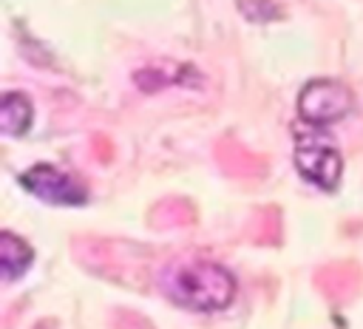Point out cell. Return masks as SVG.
Here are the masks:
<instances>
[{"label":"cell","instance_id":"6da1fadb","mask_svg":"<svg viewBox=\"0 0 363 329\" xmlns=\"http://www.w3.org/2000/svg\"><path fill=\"white\" fill-rule=\"evenodd\" d=\"M167 295L187 309L196 312H213L224 309L235 295V278L230 269L213 261H193L173 272L167 281Z\"/></svg>","mask_w":363,"mask_h":329},{"label":"cell","instance_id":"7a4b0ae2","mask_svg":"<svg viewBox=\"0 0 363 329\" xmlns=\"http://www.w3.org/2000/svg\"><path fill=\"white\" fill-rule=\"evenodd\" d=\"M295 164L301 176L323 190H335L343 173V159L326 136H312L303 125L295 128Z\"/></svg>","mask_w":363,"mask_h":329},{"label":"cell","instance_id":"3957f363","mask_svg":"<svg viewBox=\"0 0 363 329\" xmlns=\"http://www.w3.org/2000/svg\"><path fill=\"white\" fill-rule=\"evenodd\" d=\"M354 108L352 91L337 79H312L298 96V113L306 125H332Z\"/></svg>","mask_w":363,"mask_h":329},{"label":"cell","instance_id":"277c9868","mask_svg":"<svg viewBox=\"0 0 363 329\" xmlns=\"http://www.w3.org/2000/svg\"><path fill=\"white\" fill-rule=\"evenodd\" d=\"M20 184L28 193H34L37 199L51 201V204H68V207H74V204H85V199H88L85 187L77 179H71L68 173L57 170L54 164H34V167H28L20 176Z\"/></svg>","mask_w":363,"mask_h":329},{"label":"cell","instance_id":"5b68a950","mask_svg":"<svg viewBox=\"0 0 363 329\" xmlns=\"http://www.w3.org/2000/svg\"><path fill=\"white\" fill-rule=\"evenodd\" d=\"M315 284H318V289H320L332 303H349V301L360 292L363 272H360V267L352 264V261H335V264H326V267L318 269Z\"/></svg>","mask_w":363,"mask_h":329},{"label":"cell","instance_id":"8992f818","mask_svg":"<svg viewBox=\"0 0 363 329\" xmlns=\"http://www.w3.org/2000/svg\"><path fill=\"white\" fill-rule=\"evenodd\" d=\"M216 159H218V164L224 167V173H230V176H235V179H258V176H264V170H267L264 156L252 153L250 147H244V145L235 142V139H221V142L216 145Z\"/></svg>","mask_w":363,"mask_h":329},{"label":"cell","instance_id":"52a82bcc","mask_svg":"<svg viewBox=\"0 0 363 329\" xmlns=\"http://www.w3.org/2000/svg\"><path fill=\"white\" fill-rule=\"evenodd\" d=\"M31 264V247L14 233H0V269L6 281L20 278Z\"/></svg>","mask_w":363,"mask_h":329},{"label":"cell","instance_id":"ba28073f","mask_svg":"<svg viewBox=\"0 0 363 329\" xmlns=\"http://www.w3.org/2000/svg\"><path fill=\"white\" fill-rule=\"evenodd\" d=\"M31 125V102L23 94H6L0 105V128L9 136L26 133Z\"/></svg>","mask_w":363,"mask_h":329},{"label":"cell","instance_id":"9c48e42d","mask_svg":"<svg viewBox=\"0 0 363 329\" xmlns=\"http://www.w3.org/2000/svg\"><path fill=\"white\" fill-rule=\"evenodd\" d=\"M247 235L252 244H278L281 241V213L278 207H258L247 224Z\"/></svg>","mask_w":363,"mask_h":329},{"label":"cell","instance_id":"30bf717a","mask_svg":"<svg viewBox=\"0 0 363 329\" xmlns=\"http://www.w3.org/2000/svg\"><path fill=\"white\" fill-rule=\"evenodd\" d=\"M193 204L187 199H162L153 210H150V224L153 227H184L193 221Z\"/></svg>","mask_w":363,"mask_h":329},{"label":"cell","instance_id":"8fae6325","mask_svg":"<svg viewBox=\"0 0 363 329\" xmlns=\"http://www.w3.org/2000/svg\"><path fill=\"white\" fill-rule=\"evenodd\" d=\"M238 9L247 20H255V23H267L272 17H281V9L275 0H238Z\"/></svg>","mask_w":363,"mask_h":329},{"label":"cell","instance_id":"7c38bea8","mask_svg":"<svg viewBox=\"0 0 363 329\" xmlns=\"http://www.w3.org/2000/svg\"><path fill=\"white\" fill-rule=\"evenodd\" d=\"M113 326H116V329H153V326L147 323V318H142V315H136V312H116V315H113Z\"/></svg>","mask_w":363,"mask_h":329},{"label":"cell","instance_id":"4fadbf2b","mask_svg":"<svg viewBox=\"0 0 363 329\" xmlns=\"http://www.w3.org/2000/svg\"><path fill=\"white\" fill-rule=\"evenodd\" d=\"M94 150H96V156H99L102 162H108V159H111V153H113V147H111V142H108L105 136H96V142H94Z\"/></svg>","mask_w":363,"mask_h":329},{"label":"cell","instance_id":"5bb4252c","mask_svg":"<svg viewBox=\"0 0 363 329\" xmlns=\"http://www.w3.org/2000/svg\"><path fill=\"white\" fill-rule=\"evenodd\" d=\"M34 329H57V326H54V320H40Z\"/></svg>","mask_w":363,"mask_h":329}]
</instances>
